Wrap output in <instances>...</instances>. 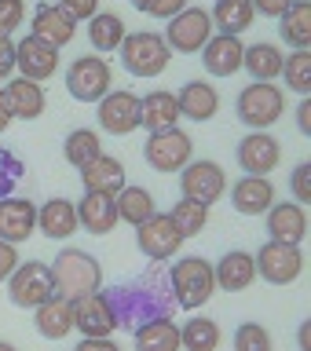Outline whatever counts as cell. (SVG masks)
Returning <instances> with one entry per match:
<instances>
[{
  "label": "cell",
  "instance_id": "cell-45",
  "mask_svg": "<svg viewBox=\"0 0 311 351\" xmlns=\"http://www.w3.org/2000/svg\"><path fill=\"white\" fill-rule=\"evenodd\" d=\"M183 8H191V0H150V8H147V15H154V19H176Z\"/></svg>",
  "mask_w": 311,
  "mask_h": 351
},
{
  "label": "cell",
  "instance_id": "cell-13",
  "mask_svg": "<svg viewBox=\"0 0 311 351\" xmlns=\"http://www.w3.org/2000/svg\"><path fill=\"white\" fill-rule=\"evenodd\" d=\"M180 191H183V197H191V202L213 205L227 191V176L216 161H187L180 169Z\"/></svg>",
  "mask_w": 311,
  "mask_h": 351
},
{
  "label": "cell",
  "instance_id": "cell-4",
  "mask_svg": "<svg viewBox=\"0 0 311 351\" xmlns=\"http://www.w3.org/2000/svg\"><path fill=\"white\" fill-rule=\"evenodd\" d=\"M235 110H238V121L249 132H268L286 110V92L275 81H249L238 92Z\"/></svg>",
  "mask_w": 311,
  "mask_h": 351
},
{
  "label": "cell",
  "instance_id": "cell-33",
  "mask_svg": "<svg viewBox=\"0 0 311 351\" xmlns=\"http://www.w3.org/2000/svg\"><path fill=\"white\" fill-rule=\"evenodd\" d=\"M125 19L117 11H95L88 19V40H92L95 51H117L121 40H125Z\"/></svg>",
  "mask_w": 311,
  "mask_h": 351
},
{
  "label": "cell",
  "instance_id": "cell-5",
  "mask_svg": "<svg viewBox=\"0 0 311 351\" xmlns=\"http://www.w3.org/2000/svg\"><path fill=\"white\" fill-rule=\"evenodd\" d=\"M121 62H125V70L132 77H143V81H150V77H158L169 70V44H165L161 33H150V29H136V33H125V40H121Z\"/></svg>",
  "mask_w": 311,
  "mask_h": 351
},
{
  "label": "cell",
  "instance_id": "cell-18",
  "mask_svg": "<svg viewBox=\"0 0 311 351\" xmlns=\"http://www.w3.org/2000/svg\"><path fill=\"white\" fill-rule=\"evenodd\" d=\"M242 55H246V44L242 37H231V33H213L202 48V66L209 77H235L242 70Z\"/></svg>",
  "mask_w": 311,
  "mask_h": 351
},
{
  "label": "cell",
  "instance_id": "cell-29",
  "mask_svg": "<svg viewBox=\"0 0 311 351\" xmlns=\"http://www.w3.org/2000/svg\"><path fill=\"white\" fill-rule=\"evenodd\" d=\"M176 121H180V106H176L172 92H147L139 99V128L165 132L176 128Z\"/></svg>",
  "mask_w": 311,
  "mask_h": 351
},
{
  "label": "cell",
  "instance_id": "cell-42",
  "mask_svg": "<svg viewBox=\"0 0 311 351\" xmlns=\"http://www.w3.org/2000/svg\"><path fill=\"white\" fill-rule=\"evenodd\" d=\"M26 19V0H0V37H11Z\"/></svg>",
  "mask_w": 311,
  "mask_h": 351
},
{
  "label": "cell",
  "instance_id": "cell-27",
  "mask_svg": "<svg viewBox=\"0 0 311 351\" xmlns=\"http://www.w3.org/2000/svg\"><path fill=\"white\" fill-rule=\"evenodd\" d=\"M73 33H77V22L59 4H37V11H33V37L62 48V44L73 40Z\"/></svg>",
  "mask_w": 311,
  "mask_h": 351
},
{
  "label": "cell",
  "instance_id": "cell-34",
  "mask_svg": "<svg viewBox=\"0 0 311 351\" xmlns=\"http://www.w3.org/2000/svg\"><path fill=\"white\" fill-rule=\"evenodd\" d=\"M136 351H180V326L172 318H158L139 329H132Z\"/></svg>",
  "mask_w": 311,
  "mask_h": 351
},
{
  "label": "cell",
  "instance_id": "cell-47",
  "mask_svg": "<svg viewBox=\"0 0 311 351\" xmlns=\"http://www.w3.org/2000/svg\"><path fill=\"white\" fill-rule=\"evenodd\" d=\"M19 267V249L8 245V241H0V285L11 278V271Z\"/></svg>",
  "mask_w": 311,
  "mask_h": 351
},
{
  "label": "cell",
  "instance_id": "cell-30",
  "mask_svg": "<svg viewBox=\"0 0 311 351\" xmlns=\"http://www.w3.org/2000/svg\"><path fill=\"white\" fill-rule=\"evenodd\" d=\"M279 33L293 51H311V4L308 0H293L279 15Z\"/></svg>",
  "mask_w": 311,
  "mask_h": 351
},
{
  "label": "cell",
  "instance_id": "cell-52",
  "mask_svg": "<svg viewBox=\"0 0 311 351\" xmlns=\"http://www.w3.org/2000/svg\"><path fill=\"white\" fill-rule=\"evenodd\" d=\"M297 344H301V351H311V329H308V322H301V329H297Z\"/></svg>",
  "mask_w": 311,
  "mask_h": 351
},
{
  "label": "cell",
  "instance_id": "cell-32",
  "mask_svg": "<svg viewBox=\"0 0 311 351\" xmlns=\"http://www.w3.org/2000/svg\"><path fill=\"white\" fill-rule=\"evenodd\" d=\"M114 202H117V219H121V223H132V227L147 223V219L158 213V208H154V194L147 191V186L125 183V186L114 194Z\"/></svg>",
  "mask_w": 311,
  "mask_h": 351
},
{
  "label": "cell",
  "instance_id": "cell-24",
  "mask_svg": "<svg viewBox=\"0 0 311 351\" xmlns=\"http://www.w3.org/2000/svg\"><path fill=\"white\" fill-rule=\"evenodd\" d=\"M176 106H180V117L202 125V121H213L216 117L220 95H216V88L209 84V81H187L180 88V95H176Z\"/></svg>",
  "mask_w": 311,
  "mask_h": 351
},
{
  "label": "cell",
  "instance_id": "cell-17",
  "mask_svg": "<svg viewBox=\"0 0 311 351\" xmlns=\"http://www.w3.org/2000/svg\"><path fill=\"white\" fill-rule=\"evenodd\" d=\"M37 230V205L30 197H0V241L22 245Z\"/></svg>",
  "mask_w": 311,
  "mask_h": 351
},
{
  "label": "cell",
  "instance_id": "cell-12",
  "mask_svg": "<svg viewBox=\"0 0 311 351\" xmlns=\"http://www.w3.org/2000/svg\"><path fill=\"white\" fill-rule=\"evenodd\" d=\"M136 245L150 263H165L169 256H176L183 245V234L176 230V223L169 219V213H154L147 223L136 227Z\"/></svg>",
  "mask_w": 311,
  "mask_h": 351
},
{
  "label": "cell",
  "instance_id": "cell-9",
  "mask_svg": "<svg viewBox=\"0 0 311 351\" xmlns=\"http://www.w3.org/2000/svg\"><path fill=\"white\" fill-rule=\"evenodd\" d=\"M191 136L183 128H165V132H150L147 136V147H143V158L154 172L169 176V172H180L187 161H191Z\"/></svg>",
  "mask_w": 311,
  "mask_h": 351
},
{
  "label": "cell",
  "instance_id": "cell-53",
  "mask_svg": "<svg viewBox=\"0 0 311 351\" xmlns=\"http://www.w3.org/2000/svg\"><path fill=\"white\" fill-rule=\"evenodd\" d=\"M132 8H136V11H147V8H150V0H132Z\"/></svg>",
  "mask_w": 311,
  "mask_h": 351
},
{
  "label": "cell",
  "instance_id": "cell-46",
  "mask_svg": "<svg viewBox=\"0 0 311 351\" xmlns=\"http://www.w3.org/2000/svg\"><path fill=\"white\" fill-rule=\"evenodd\" d=\"M11 73H15V40L0 37V84L11 81Z\"/></svg>",
  "mask_w": 311,
  "mask_h": 351
},
{
  "label": "cell",
  "instance_id": "cell-15",
  "mask_svg": "<svg viewBox=\"0 0 311 351\" xmlns=\"http://www.w3.org/2000/svg\"><path fill=\"white\" fill-rule=\"evenodd\" d=\"M70 315H73V329H81V337H110L117 329V318L110 311L103 289L88 293L81 300H70Z\"/></svg>",
  "mask_w": 311,
  "mask_h": 351
},
{
  "label": "cell",
  "instance_id": "cell-1",
  "mask_svg": "<svg viewBox=\"0 0 311 351\" xmlns=\"http://www.w3.org/2000/svg\"><path fill=\"white\" fill-rule=\"evenodd\" d=\"M110 311L117 318V329H139L158 318H172L176 307L172 285H169V263H150L139 278L117 282L103 293Z\"/></svg>",
  "mask_w": 311,
  "mask_h": 351
},
{
  "label": "cell",
  "instance_id": "cell-22",
  "mask_svg": "<svg viewBox=\"0 0 311 351\" xmlns=\"http://www.w3.org/2000/svg\"><path fill=\"white\" fill-rule=\"evenodd\" d=\"M264 216H268L271 241H290V245H301V241L308 238V213H304V205H297V202H275Z\"/></svg>",
  "mask_w": 311,
  "mask_h": 351
},
{
  "label": "cell",
  "instance_id": "cell-40",
  "mask_svg": "<svg viewBox=\"0 0 311 351\" xmlns=\"http://www.w3.org/2000/svg\"><path fill=\"white\" fill-rule=\"evenodd\" d=\"M235 351H271V333L260 322H242L235 329Z\"/></svg>",
  "mask_w": 311,
  "mask_h": 351
},
{
  "label": "cell",
  "instance_id": "cell-6",
  "mask_svg": "<svg viewBox=\"0 0 311 351\" xmlns=\"http://www.w3.org/2000/svg\"><path fill=\"white\" fill-rule=\"evenodd\" d=\"M4 285H8V300L15 307H22V311H33V307H41L44 300L55 296V278H51V267L44 260L19 263Z\"/></svg>",
  "mask_w": 311,
  "mask_h": 351
},
{
  "label": "cell",
  "instance_id": "cell-48",
  "mask_svg": "<svg viewBox=\"0 0 311 351\" xmlns=\"http://www.w3.org/2000/svg\"><path fill=\"white\" fill-rule=\"evenodd\" d=\"M253 4V15H268V19H279L293 0H249Z\"/></svg>",
  "mask_w": 311,
  "mask_h": 351
},
{
  "label": "cell",
  "instance_id": "cell-25",
  "mask_svg": "<svg viewBox=\"0 0 311 351\" xmlns=\"http://www.w3.org/2000/svg\"><path fill=\"white\" fill-rule=\"evenodd\" d=\"M37 230L48 241H62L77 230V208L70 197H51L37 208Z\"/></svg>",
  "mask_w": 311,
  "mask_h": 351
},
{
  "label": "cell",
  "instance_id": "cell-36",
  "mask_svg": "<svg viewBox=\"0 0 311 351\" xmlns=\"http://www.w3.org/2000/svg\"><path fill=\"white\" fill-rule=\"evenodd\" d=\"M99 154H103V143H99V132H92V128H73L62 143V158H66V165H73L77 172H81L88 161H95Z\"/></svg>",
  "mask_w": 311,
  "mask_h": 351
},
{
  "label": "cell",
  "instance_id": "cell-14",
  "mask_svg": "<svg viewBox=\"0 0 311 351\" xmlns=\"http://www.w3.org/2000/svg\"><path fill=\"white\" fill-rule=\"evenodd\" d=\"M15 70L19 77H26V81H48V77H55V70H59V48L41 37H33V33H26L19 44H15Z\"/></svg>",
  "mask_w": 311,
  "mask_h": 351
},
{
  "label": "cell",
  "instance_id": "cell-44",
  "mask_svg": "<svg viewBox=\"0 0 311 351\" xmlns=\"http://www.w3.org/2000/svg\"><path fill=\"white\" fill-rule=\"evenodd\" d=\"M59 8H62L73 22H81V19L88 22V19L99 11V0H59Z\"/></svg>",
  "mask_w": 311,
  "mask_h": 351
},
{
  "label": "cell",
  "instance_id": "cell-50",
  "mask_svg": "<svg viewBox=\"0 0 311 351\" xmlns=\"http://www.w3.org/2000/svg\"><path fill=\"white\" fill-rule=\"evenodd\" d=\"M297 128H301V136L311 132V103H308V95L301 99V106H297Z\"/></svg>",
  "mask_w": 311,
  "mask_h": 351
},
{
  "label": "cell",
  "instance_id": "cell-49",
  "mask_svg": "<svg viewBox=\"0 0 311 351\" xmlns=\"http://www.w3.org/2000/svg\"><path fill=\"white\" fill-rule=\"evenodd\" d=\"M77 351H121L110 337H84L81 344H77Z\"/></svg>",
  "mask_w": 311,
  "mask_h": 351
},
{
  "label": "cell",
  "instance_id": "cell-28",
  "mask_svg": "<svg viewBox=\"0 0 311 351\" xmlns=\"http://www.w3.org/2000/svg\"><path fill=\"white\" fill-rule=\"evenodd\" d=\"M33 322L44 340H62L66 333H73V315H70V300L55 293L51 300H44L41 307H33Z\"/></svg>",
  "mask_w": 311,
  "mask_h": 351
},
{
  "label": "cell",
  "instance_id": "cell-54",
  "mask_svg": "<svg viewBox=\"0 0 311 351\" xmlns=\"http://www.w3.org/2000/svg\"><path fill=\"white\" fill-rule=\"evenodd\" d=\"M0 351H19L15 344H8V340H0Z\"/></svg>",
  "mask_w": 311,
  "mask_h": 351
},
{
  "label": "cell",
  "instance_id": "cell-38",
  "mask_svg": "<svg viewBox=\"0 0 311 351\" xmlns=\"http://www.w3.org/2000/svg\"><path fill=\"white\" fill-rule=\"evenodd\" d=\"M169 219L176 223V230H180L183 241H187V238L202 234V227L209 223V205H202V202H191V197H180V202L172 205Z\"/></svg>",
  "mask_w": 311,
  "mask_h": 351
},
{
  "label": "cell",
  "instance_id": "cell-31",
  "mask_svg": "<svg viewBox=\"0 0 311 351\" xmlns=\"http://www.w3.org/2000/svg\"><path fill=\"white\" fill-rule=\"evenodd\" d=\"M282 48L271 40H257L249 44L246 55H242V70H249L253 81H275V77L282 73Z\"/></svg>",
  "mask_w": 311,
  "mask_h": 351
},
{
  "label": "cell",
  "instance_id": "cell-39",
  "mask_svg": "<svg viewBox=\"0 0 311 351\" xmlns=\"http://www.w3.org/2000/svg\"><path fill=\"white\" fill-rule=\"evenodd\" d=\"M279 77H286V92L308 95V92H311V51H293V55H286Z\"/></svg>",
  "mask_w": 311,
  "mask_h": 351
},
{
  "label": "cell",
  "instance_id": "cell-2",
  "mask_svg": "<svg viewBox=\"0 0 311 351\" xmlns=\"http://www.w3.org/2000/svg\"><path fill=\"white\" fill-rule=\"evenodd\" d=\"M48 267L55 278V293L66 300H81L88 293H99V285H103V267L84 249H62Z\"/></svg>",
  "mask_w": 311,
  "mask_h": 351
},
{
  "label": "cell",
  "instance_id": "cell-19",
  "mask_svg": "<svg viewBox=\"0 0 311 351\" xmlns=\"http://www.w3.org/2000/svg\"><path fill=\"white\" fill-rule=\"evenodd\" d=\"M213 278H216V289L224 293H246L257 282V260L246 249H231L213 263Z\"/></svg>",
  "mask_w": 311,
  "mask_h": 351
},
{
  "label": "cell",
  "instance_id": "cell-11",
  "mask_svg": "<svg viewBox=\"0 0 311 351\" xmlns=\"http://www.w3.org/2000/svg\"><path fill=\"white\" fill-rule=\"evenodd\" d=\"M95 106H99L95 110L99 128L110 132V136H128V132L139 128V95L128 92V88H110Z\"/></svg>",
  "mask_w": 311,
  "mask_h": 351
},
{
  "label": "cell",
  "instance_id": "cell-16",
  "mask_svg": "<svg viewBox=\"0 0 311 351\" xmlns=\"http://www.w3.org/2000/svg\"><path fill=\"white\" fill-rule=\"evenodd\" d=\"M279 161H282V147L268 132H249L238 143V165L246 176H268L279 169Z\"/></svg>",
  "mask_w": 311,
  "mask_h": 351
},
{
  "label": "cell",
  "instance_id": "cell-43",
  "mask_svg": "<svg viewBox=\"0 0 311 351\" xmlns=\"http://www.w3.org/2000/svg\"><path fill=\"white\" fill-rule=\"evenodd\" d=\"M290 186H293L297 205H308V202H311V165H308V161H301V165L293 169V176H290Z\"/></svg>",
  "mask_w": 311,
  "mask_h": 351
},
{
  "label": "cell",
  "instance_id": "cell-37",
  "mask_svg": "<svg viewBox=\"0 0 311 351\" xmlns=\"http://www.w3.org/2000/svg\"><path fill=\"white\" fill-rule=\"evenodd\" d=\"M220 348V326L213 318H191L180 326V351H216Z\"/></svg>",
  "mask_w": 311,
  "mask_h": 351
},
{
  "label": "cell",
  "instance_id": "cell-21",
  "mask_svg": "<svg viewBox=\"0 0 311 351\" xmlns=\"http://www.w3.org/2000/svg\"><path fill=\"white\" fill-rule=\"evenodd\" d=\"M231 205L238 216H264L275 205V183L268 176H242L231 186Z\"/></svg>",
  "mask_w": 311,
  "mask_h": 351
},
{
  "label": "cell",
  "instance_id": "cell-3",
  "mask_svg": "<svg viewBox=\"0 0 311 351\" xmlns=\"http://www.w3.org/2000/svg\"><path fill=\"white\" fill-rule=\"evenodd\" d=\"M169 285L176 296V307L183 311H198L202 304L213 300L216 278H213V263L205 256H183L180 263L169 267Z\"/></svg>",
  "mask_w": 311,
  "mask_h": 351
},
{
  "label": "cell",
  "instance_id": "cell-10",
  "mask_svg": "<svg viewBox=\"0 0 311 351\" xmlns=\"http://www.w3.org/2000/svg\"><path fill=\"white\" fill-rule=\"evenodd\" d=\"M209 37H213V19H209L205 8H183L176 19H169V29H165L169 51L180 55H198Z\"/></svg>",
  "mask_w": 311,
  "mask_h": 351
},
{
  "label": "cell",
  "instance_id": "cell-23",
  "mask_svg": "<svg viewBox=\"0 0 311 351\" xmlns=\"http://www.w3.org/2000/svg\"><path fill=\"white\" fill-rule=\"evenodd\" d=\"M4 99L11 110V121H37L44 114V88L37 81H26V77H11L4 84Z\"/></svg>",
  "mask_w": 311,
  "mask_h": 351
},
{
  "label": "cell",
  "instance_id": "cell-26",
  "mask_svg": "<svg viewBox=\"0 0 311 351\" xmlns=\"http://www.w3.org/2000/svg\"><path fill=\"white\" fill-rule=\"evenodd\" d=\"M81 183H84V191H92V194H117L121 186L128 183V176H125V165L117 158L99 154L95 161H88L81 169Z\"/></svg>",
  "mask_w": 311,
  "mask_h": 351
},
{
  "label": "cell",
  "instance_id": "cell-7",
  "mask_svg": "<svg viewBox=\"0 0 311 351\" xmlns=\"http://www.w3.org/2000/svg\"><path fill=\"white\" fill-rule=\"evenodd\" d=\"M66 88L77 103H99L110 88H114V70H110L106 59L99 55H81V59L70 62L66 70Z\"/></svg>",
  "mask_w": 311,
  "mask_h": 351
},
{
  "label": "cell",
  "instance_id": "cell-41",
  "mask_svg": "<svg viewBox=\"0 0 311 351\" xmlns=\"http://www.w3.org/2000/svg\"><path fill=\"white\" fill-rule=\"evenodd\" d=\"M22 176H26L22 158H15L8 147H0V197H11V191L22 183Z\"/></svg>",
  "mask_w": 311,
  "mask_h": 351
},
{
  "label": "cell",
  "instance_id": "cell-20",
  "mask_svg": "<svg viewBox=\"0 0 311 351\" xmlns=\"http://www.w3.org/2000/svg\"><path fill=\"white\" fill-rule=\"evenodd\" d=\"M73 208H77V227H84L88 234H95V238L110 234V230L121 223L114 194H92V191H84V197Z\"/></svg>",
  "mask_w": 311,
  "mask_h": 351
},
{
  "label": "cell",
  "instance_id": "cell-51",
  "mask_svg": "<svg viewBox=\"0 0 311 351\" xmlns=\"http://www.w3.org/2000/svg\"><path fill=\"white\" fill-rule=\"evenodd\" d=\"M11 125V110H8V99H4V88H0V136L8 132Z\"/></svg>",
  "mask_w": 311,
  "mask_h": 351
},
{
  "label": "cell",
  "instance_id": "cell-8",
  "mask_svg": "<svg viewBox=\"0 0 311 351\" xmlns=\"http://www.w3.org/2000/svg\"><path fill=\"white\" fill-rule=\"evenodd\" d=\"M257 274L264 282H271V285H290L301 278V271H304V252L301 245H290V241H264L257 256Z\"/></svg>",
  "mask_w": 311,
  "mask_h": 351
},
{
  "label": "cell",
  "instance_id": "cell-35",
  "mask_svg": "<svg viewBox=\"0 0 311 351\" xmlns=\"http://www.w3.org/2000/svg\"><path fill=\"white\" fill-rule=\"evenodd\" d=\"M209 19H213V29L220 33H231V37H242L249 26H253V4L249 0H216V8L209 11Z\"/></svg>",
  "mask_w": 311,
  "mask_h": 351
}]
</instances>
